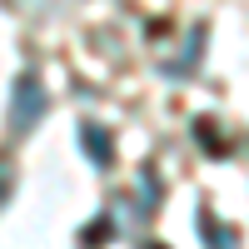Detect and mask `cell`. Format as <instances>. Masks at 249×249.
<instances>
[{
	"instance_id": "6da1fadb",
	"label": "cell",
	"mask_w": 249,
	"mask_h": 249,
	"mask_svg": "<svg viewBox=\"0 0 249 249\" xmlns=\"http://www.w3.org/2000/svg\"><path fill=\"white\" fill-rule=\"evenodd\" d=\"M50 95L40 85V75H20L15 80V100H10V130H30V124L45 115Z\"/></svg>"
},
{
	"instance_id": "7a4b0ae2",
	"label": "cell",
	"mask_w": 249,
	"mask_h": 249,
	"mask_svg": "<svg viewBox=\"0 0 249 249\" xmlns=\"http://www.w3.org/2000/svg\"><path fill=\"white\" fill-rule=\"evenodd\" d=\"M80 140H85V150L95 164H115V140L100 130V124H80Z\"/></svg>"
},
{
	"instance_id": "3957f363",
	"label": "cell",
	"mask_w": 249,
	"mask_h": 249,
	"mask_svg": "<svg viewBox=\"0 0 249 249\" xmlns=\"http://www.w3.org/2000/svg\"><path fill=\"white\" fill-rule=\"evenodd\" d=\"M199 224H204V244H210V249H239V244H234V234L224 230V224H214L210 214H199Z\"/></svg>"
},
{
	"instance_id": "277c9868",
	"label": "cell",
	"mask_w": 249,
	"mask_h": 249,
	"mask_svg": "<svg viewBox=\"0 0 249 249\" xmlns=\"http://www.w3.org/2000/svg\"><path fill=\"white\" fill-rule=\"evenodd\" d=\"M100 239H110V219H95L85 230V244H100Z\"/></svg>"
}]
</instances>
